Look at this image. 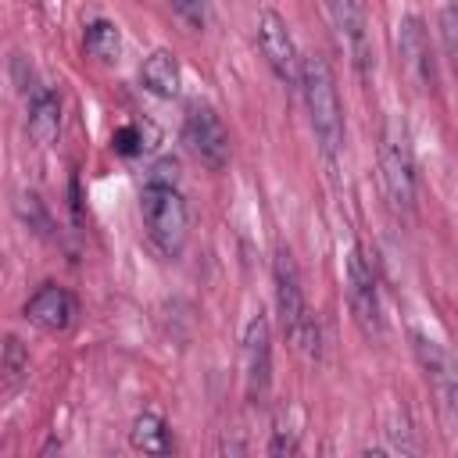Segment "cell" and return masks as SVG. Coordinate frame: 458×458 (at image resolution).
<instances>
[{"label": "cell", "instance_id": "6da1fadb", "mask_svg": "<svg viewBox=\"0 0 458 458\" xmlns=\"http://www.w3.org/2000/svg\"><path fill=\"white\" fill-rule=\"evenodd\" d=\"M276 308H279V322H283V336L293 344L297 354H304L308 361L322 358V336H318V322L308 308L293 254L286 247L276 250Z\"/></svg>", "mask_w": 458, "mask_h": 458}, {"label": "cell", "instance_id": "7a4b0ae2", "mask_svg": "<svg viewBox=\"0 0 458 458\" xmlns=\"http://www.w3.org/2000/svg\"><path fill=\"white\" fill-rule=\"evenodd\" d=\"M301 93H304V107H308V122L315 129V140L326 150V157H333L344 143V107H340L336 79H333V68L326 57H318V54L304 57Z\"/></svg>", "mask_w": 458, "mask_h": 458}, {"label": "cell", "instance_id": "3957f363", "mask_svg": "<svg viewBox=\"0 0 458 458\" xmlns=\"http://www.w3.org/2000/svg\"><path fill=\"white\" fill-rule=\"evenodd\" d=\"M140 215H143V229H147L150 243L165 258H175L186 247L190 208L175 182H147L140 193Z\"/></svg>", "mask_w": 458, "mask_h": 458}, {"label": "cell", "instance_id": "277c9868", "mask_svg": "<svg viewBox=\"0 0 458 458\" xmlns=\"http://www.w3.org/2000/svg\"><path fill=\"white\" fill-rule=\"evenodd\" d=\"M347 301L351 315L361 326L365 336H383V315H379V283H376V265L365 254V247H351L347 254Z\"/></svg>", "mask_w": 458, "mask_h": 458}, {"label": "cell", "instance_id": "5b68a950", "mask_svg": "<svg viewBox=\"0 0 458 458\" xmlns=\"http://www.w3.org/2000/svg\"><path fill=\"white\" fill-rule=\"evenodd\" d=\"M379 165H383V186H386L390 204L397 211H411V204H415V157H411V143H408L404 129L386 125L383 147H379Z\"/></svg>", "mask_w": 458, "mask_h": 458}, {"label": "cell", "instance_id": "8992f818", "mask_svg": "<svg viewBox=\"0 0 458 458\" xmlns=\"http://www.w3.org/2000/svg\"><path fill=\"white\" fill-rule=\"evenodd\" d=\"M240 365H243V394L250 404H261L272 386V329L265 315H254L243 329V347H240Z\"/></svg>", "mask_w": 458, "mask_h": 458}, {"label": "cell", "instance_id": "52a82bcc", "mask_svg": "<svg viewBox=\"0 0 458 458\" xmlns=\"http://www.w3.org/2000/svg\"><path fill=\"white\" fill-rule=\"evenodd\" d=\"M182 140L190 147V154L211 168V172H222L229 165V132L222 125V118L208 107V104H193L186 122H182Z\"/></svg>", "mask_w": 458, "mask_h": 458}, {"label": "cell", "instance_id": "ba28073f", "mask_svg": "<svg viewBox=\"0 0 458 458\" xmlns=\"http://www.w3.org/2000/svg\"><path fill=\"white\" fill-rule=\"evenodd\" d=\"M258 47H261V57L268 61V68L283 79V82H297L301 86V50L293 43V32L286 25V18L272 7H265L258 14Z\"/></svg>", "mask_w": 458, "mask_h": 458}, {"label": "cell", "instance_id": "9c48e42d", "mask_svg": "<svg viewBox=\"0 0 458 458\" xmlns=\"http://www.w3.org/2000/svg\"><path fill=\"white\" fill-rule=\"evenodd\" d=\"M397 47H401V57H404L408 75L422 89H433L437 86V64H433L429 36H426V25H422L419 14H404L401 18V25H397Z\"/></svg>", "mask_w": 458, "mask_h": 458}, {"label": "cell", "instance_id": "30bf717a", "mask_svg": "<svg viewBox=\"0 0 458 458\" xmlns=\"http://www.w3.org/2000/svg\"><path fill=\"white\" fill-rule=\"evenodd\" d=\"M326 14L333 18V25H336V32H340V39H344V47H347V54H351V64H354L361 75H369V64H372L369 11H365L361 4L344 0V4H329Z\"/></svg>", "mask_w": 458, "mask_h": 458}, {"label": "cell", "instance_id": "8fae6325", "mask_svg": "<svg viewBox=\"0 0 458 458\" xmlns=\"http://www.w3.org/2000/svg\"><path fill=\"white\" fill-rule=\"evenodd\" d=\"M25 318L43 333H64L75 322V297L57 283H43L25 301Z\"/></svg>", "mask_w": 458, "mask_h": 458}, {"label": "cell", "instance_id": "7c38bea8", "mask_svg": "<svg viewBox=\"0 0 458 458\" xmlns=\"http://www.w3.org/2000/svg\"><path fill=\"white\" fill-rule=\"evenodd\" d=\"M25 132L36 147H50L61 132V97L50 89H39L29 100V114H25Z\"/></svg>", "mask_w": 458, "mask_h": 458}, {"label": "cell", "instance_id": "4fadbf2b", "mask_svg": "<svg viewBox=\"0 0 458 458\" xmlns=\"http://www.w3.org/2000/svg\"><path fill=\"white\" fill-rule=\"evenodd\" d=\"M140 82H143L147 93H154V97H161V100L179 97L182 68H179L175 54H172V50H154V54L143 61V68H140Z\"/></svg>", "mask_w": 458, "mask_h": 458}, {"label": "cell", "instance_id": "5bb4252c", "mask_svg": "<svg viewBox=\"0 0 458 458\" xmlns=\"http://www.w3.org/2000/svg\"><path fill=\"white\" fill-rule=\"evenodd\" d=\"M129 444L147 458H168L172 454V433L168 422L157 411H140L129 429Z\"/></svg>", "mask_w": 458, "mask_h": 458}, {"label": "cell", "instance_id": "9a60e30c", "mask_svg": "<svg viewBox=\"0 0 458 458\" xmlns=\"http://www.w3.org/2000/svg\"><path fill=\"white\" fill-rule=\"evenodd\" d=\"M82 50H86L93 61H104V64L118 61V54H122V32H118V25L107 21V18H93V21H86Z\"/></svg>", "mask_w": 458, "mask_h": 458}, {"label": "cell", "instance_id": "2e32d148", "mask_svg": "<svg viewBox=\"0 0 458 458\" xmlns=\"http://www.w3.org/2000/svg\"><path fill=\"white\" fill-rule=\"evenodd\" d=\"M4 390H14L25 376H29V351L21 347L18 336H7L4 340Z\"/></svg>", "mask_w": 458, "mask_h": 458}, {"label": "cell", "instance_id": "e0dca14e", "mask_svg": "<svg viewBox=\"0 0 458 458\" xmlns=\"http://www.w3.org/2000/svg\"><path fill=\"white\" fill-rule=\"evenodd\" d=\"M268 458H297V426H293L286 415H279L276 426H272Z\"/></svg>", "mask_w": 458, "mask_h": 458}, {"label": "cell", "instance_id": "ac0fdd59", "mask_svg": "<svg viewBox=\"0 0 458 458\" xmlns=\"http://www.w3.org/2000/svg\"><path fill=\"white\" fill-rule=\"evenodd\" d=\"M440 39H444V54L458 75V7H440Z\"/></svg>", "mask_w": 458, "mask_h": 458}, {"label": "cell", "instance_id": "d6986e66", "mask_svg": "<svg viewBox=\"0 0 458 458\" xmlns=\"http://www.w3.org/2000/svg\"><path fill=\"white\" fill-rule=\"evenodd\" d=\"M18 215H21L25 225L36 229V233H47V229H50V215H47V208H43V200H39L36 193H21V197H18Z\"/></svg>", "mask_w": 458, "mask_h": 458}, {"label": "cell", "instance_id": "ffe728a7", "mask_svg": "<svg viewBox=\"0 0 458 458\" xmlns=\"http://www.w3.org/2000/svg\"><path fill=\"white\" fill-rule=\"evenodd\" d=\"M111 143H114V150L118 154H125V157H132V154H140L147 143H143V129L140 125H122L114 136H111Z\"/></svg>", "mask_w": 458, "mask_h": 458}, {"label": "cell", "instance_id": "44dd1931", "mask_svg": "<svg viewBox=\"0 0 458 458\" xmlns=\"http://www.w3.org/2000/svg\"><path fill=\"white\" fill-rule=\"evenodd\" d=\"M172 14L190 21V29H204V21H208V7L204 4H172Z\"/></svg>", "mask_w": 458, "mask_h": 458}, {"label": "cell", "instance_id": "7402d4cb", "mask_svg": "<svg viewBox=\"0 0 458 458\" xmlns=\"http://www.w3.org/2000/svg\"><path fill=\"white\" fill-rule=\"evenodd\" d=\"M222 458H247V444H243V437H225L222 440Z\"/></svg>", "mask_w": 458, "mask_h": 458}, {"label": "cell", "instance_id": "603a6c76", "mask_svg": "<svg viewBox=\"0 0 458 458\" xmlns=\"http://www.w3.org/2000/svg\"><path fill=\"white\" fill-rule=\"evenodd\" d=\"M447 404H451V419H454V429H458V386L447 390Z\"/></svg>", "mask_w": 458, "mask_h": 458}, {"label": "cell", "instance_id": "cb8c5ba5", "mask_svg": "<svg viewBox=\"0 0 458 458\" xmlns=\"http://www.w3.org/2000/svg\"><path fill=\"white\" fill-rule=\"evenodd\" d=\"M365 458H390V454H379V451H372V454H365Z\"/></svg>", "mask_w": 458, "mask_h": 458}]
</instances>
